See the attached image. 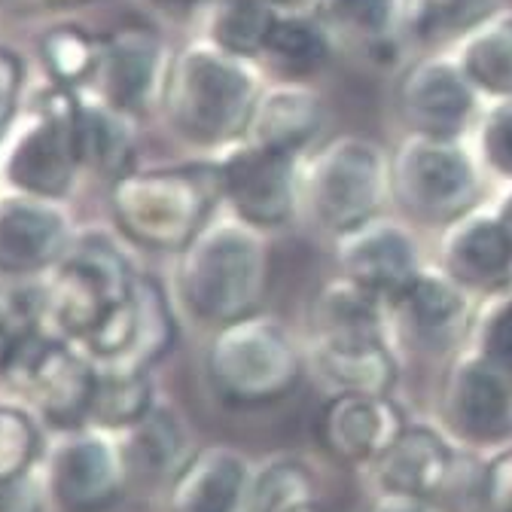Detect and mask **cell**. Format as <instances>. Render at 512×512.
<instances>
[{
  "label": "cell",
  "instance_id": "6da1fadb",
  "mask_svg": "<svg viewBox=\"0 0 512 512\" xmlns=\"http://www.w3.org/2000/svg\"><path fill=\"white\" fill-rule=\"evenodd\" d=\"M263 89L260 61L223 52L202 37L171 52L159 107L180 144L220 156L244 141Z\"/></svg>",
  "mask_w": 512,
  "mask_h": 512
},
{
  "label": "cell",
  "instance_id": "7a4b0ae2",
  "mask_svg": "<svg viewBox=\"0 0 512 512\" xmlns=\"http://www.w3.org/2000/svg\"><path fill=\"white\" fill-rule=\"evenodd\" d=\"M272 287L269 235L223 211L177 253L180 308L211 333L260 314Z\"/></svg>",
  "mask_w": 512,
  "mask_h": 512
},
{
  "label": "cell",
  "instance_id": "3957f363",
  "mask_svg": "<svg viewBox=\"0 0 512 512\" xmlns=\"http://www.w3.org/2000/svg\"><path fill=\"white\" fill-rule=\"evenodd\" d=\"M217 162L132 168L110 183V217L122 238L153 253H180L220 211Z\"/></svg>",
  "mask_w": 512,
  "mask_h": 512
},
{
  "label": "cell",
  "instance_id": "277c9868",
  "mask_svg": "<svg viewBox=\"0 0 512 512\" xmlns=\"http://www.w3.org/2000/svg\"><path fill=\"white\" fill-rule=\"evenodd\" d=\"M305 366V348L266 311L214 330L205 348V381L229 409L284 403L299 388Z\"/></svg>",
  "mask_w": 512,
  "mask_h": 512
},
{
  "label": "cell",
  "instance_id": "5b68a950",
  "mask_svg": "<svg viewBox=\"0 0 512 512\" xmlns=\"http://www.w3.org/2000/svg\"><path fill=\"white\" fill-rule=\"evenodd\" d=\"M138 275L125 250L104 232H80L64 263L37 290L40 324L83 348L104 320L135 296Z\"/></svg>",
  "mask_w": 512,
  "mask_h": 512
},
{
  "label": "cell",
  "instance_id": "8992f818",
  "mask_svg": "<svg viewBox=\"0 0 512 512\" xmlns=\"http://www.w3.org/2000/svg\"><path fill=\"white\" fill-rule=\"evenodd\" d=\"M391 205V153L363 135H339L302 159L299 217L339 238Z\"/></svg>",
  "mask_w": 512,
  "mask_h": 512
},
{
  "label": "cell",
  "instance_id": "52a82bcc",
  "mask_svg": "<svg viewBox=\"0 0 512 512\" xmlns=\"http://www.w3.org/2000/svg\"><path fill=\"white\" fill-rule=\"evenodd\" d=\"M485 171L464 138L406 135L391 153V205L412 226L445 229L482 205Z\"/></svg>",
  "mask_w": 512,
  "mask_h": 512
},
{
  "label": "cell",
  "instance_id": "ba28073f",
  "mask_svg": "<svg viewBox=\"0 0 512 512\" xmlns=\"http://www.w3.org/2000/svg\"><path fill=\"white\" fill-rule=\"evenodd\" d=\"M80 98V92L49 83L31 101L4 156V180L16 192L49 202H64L74 192L83 174L77 144Z\"/></svg>",
  "mask_w": 512,
  "mask_h": 512
},
{
  "label": "cell",
  "instance_id": "9c48e42d",
  "mask_svg": "<svg viewBox=\"0 0 512 512\" xmlns=\"http://www.w3.org/2000/svg\"><path fill=\"white\" fill-rule=\"evenodd\" d=\"M43 476L58 512H110L128 494V467L119 436L80 427L61 433L43 458Z\"/></svg>",
  "mask_w": 512,
  "mask_h": 512
},
{
  "label": "cell",
  "instance_id": "30bf717a",
  "mask_svg": "<svg viewBox=\"0 0 512 512\" xmlns=\"http://www.w3.org/2000/svg\"><path fill=\"white\" fill-rule=\"evenodd\" d=\"M302 159L250 141L223 150L214 156L223 208L266 235L287 229L299 217Z\"/></svg>",
  "mask_w": 512,
  "mask_h": 512
},
{
  "label": "cell",
  "instance_id": "8fae6325",
  "mask_svg": "<svg viewBox=\"0 0 512 512\" xmlns=\"http://www.w3.org/2000/svg\"><path fill=\"white\" fill-rule=\"evenodd\" d=\"M482 101L452 52H424L400 74L394 104L409 135L464 138L482 113Z\"/></svg>",
  "mask_w": 512,
  "mask_h": 512
},
{
  "label": "cell",
  "instance_id": "7c38bea8",
  "mask_svg": "<svg viewBox=\"0 0 512 512\" xmlns=\"http://www.w3.org/2000/svg\"><path fill=\"white\" fill-rule=\"evenodd\" d=\"M442 421L467 448L512 442V381L479 351H461L442 381Z\"/></svg>",
  "mask_w": 512,
  "mask_h": 512
},
{
  "label": "cell",
  "instance_id": "4fadbf2b",
  "mask_svg": "<svg viewBox=\"0 0 512 512\" xmlns=\"http://www.w3.org/2000/svg\"><path fill=\"white\" fill-rule=\"evenodd\" d=\"M336 266L342 275L375 290L391 305L424 269V256L409 220L400 217H372L363 226L333 238Z\"/></svg>",
  "mask_w": 512,
  "mask_h": 512
},
{
  "label": "cell",
  "instance_id": "5bb4252c",
  "mask_svg": "<svg viewBox=\"0 0 512 512\" xmlns=\"http://www.w3.org/2000/svg\"><path fill=\"white\" fill-rule=\"evenodd\" d=\"M71 217L58 202L25 196L0 199V275L13 281H28L49 275L64 263L74 247Z\"/></svg>",
  "mask_w": 512,
  "mask_h": 512
},
{
  "label": "cell",
  "instance_id": "9a60e30c",
  "mask_svg": "<svg viewBox=\"0 0 512 512\" xmlns=\"http://www.w3.org/2000/svg\"><path fill=\"white\" fill-rule=\"evenodd\" d=\"M406 412L394 394H330L314 421L320 448L339 467L369 470L406 427Z\"/></svg>",
  "mask_w": 512,
  "mask_h": 512
},
{
  "label": "cell",
  "instance_id": "2e32d148",
  "mask_svg": "<svg viewBox=\"0 0 512 512\" xmlns=\"http://www.w3.org/2000/svg\"><path fill=\"white\" fill-rule=\"evenodd\" d=\"M171 52L144 28H119L104 34V49L89 98H98L128 116H141L159 104Z\"/></svg>",
  "mask_w": 512,
  "mask_h": 512
},
{
  "label": "cell",
  "instance_id": "e0dca14e",
  "mask_svg": "<svg viewBox=\"0 0 512 512\" xmlns=\"http://www.w3.org/2000/svg\"><path fill=\"white\" fill-rule=\"evenodd\" d=\"M436 266L473 296H491L512 287V238L497 211L476 208L445 226L439 235Z\"/></svg>",
  "mask_w": 512,
  "mask_h": 512
},
{
  "label": "cell",
  "instance_id": "ac0fdd59",
  "mask_svg": "<svg viewBox=\"0 0 512 512\" xmlns=\"http://www.w3.org/2000/svg\"><path fill=\"white\" fill-rule=\"evenodd\" d=\"M256 464L232 445H202L168 479L165 512H244Z\"/></svg>",
  "mask_w": 512,
  "mask_h": 512
},
{
  "label": "cell",
  "instance_id": "d6986e66",
  "mask_svg": "<svg viewBox=\"0 0 512 512\" xmlns=\"http://www.w3.org/2000/svg\"><path fill=\"white\" fill-rule=\"evenodd\" d=\"M305 360L330 394H394L400 384V357L394 339H305Z\"/></svg>",
  "mask_w": 512,
  "mask_h": 512
},
{
  "label": "cell",
  "instance_id": "ffe728a7",
  "mask_svg": "<svg viewBox=\"0 0 512 512\" xmlns=\"http://www.w3.org/2000/svg\"><path fill=\"white\" fill-rule=\"evenodd\" d=\"M473 314V293L439 266H424L394 302L397 327H406L412 339L427 348L467 339Z\"/></svg>",
  "mask_w": 512,
  "mask_h": 512
},
{
  "label": "cell",
  "instance_id": "44dd1931",
  "mask_svg": "<svg viewBox=\"0 0 512 512\" xmlns=\"http://www.w3.org/2000/svg\"><path fill=\"white\" fill-rule=\"evenodd\" d=\"M324 122H327L324 98L299 80H284L263 89L244 141L305 156L311 153Z\"/></svg>",
  "mask_w": 512,
  "mask_h": 512
},
{
  "label": "cell",
  "instance_id": "7402d4cb",
  "mask_svg": "<svg viewBox=\"0 0 512 512\" xmlns=\"http://www.w3.org/2000/svg\"><path fill=\"white\" fill-rule=\"evenodd\" d=\"M397 336L394 305L348 275L330 278L308 305V339Z\"/></svg>",
  "mask_w": 512,
  "mask_h": 512
},
{
  "label": "cell",
  "instance_id": "603a6c76",
  "mask_svg": "<svg viewBox=\"0 0 512 512\" xmlns=\"http://www.w3.org/2000/svg\"><path fill=\"white\" fill-rule=\"evenodd\" d=\"M317 16L336 43L381 64L409 37V0H324Z\"/></svg>",
  "mask_w": 512,
  "mask_h": 512
},
{
  "label": "cell",
  "instance_id": "cb8c5ba5",
  "mask_svg": "<svg viewBox=\"0 0 512 512\" xmlns=\"http://www.w3.org/2000/svg\"><path fill=\"white\" fill-rule=\"evenodd\" d=\"M77 144H80L83 171H92L113 183L116 177L135 168V150H138L135 116L83 95L80 116H77Z\"/></svg>",
  "mask_w": 512,
  "mask_h": 512
},
{
  "label": "cell",
  "instance_id": "d4e9b609",
  "mask_svg": "<svg viewBox=\"0 0 512 512\" xmlns=\"http://www.w3.org/2000/svg\"><path fill=\"white\" fill-rule=\"evenodd\" d=\"M128 467L141 470L147 476H159V479H171L186 461L196 452L192 445V430L183 418V412L174 403H156L150 409V415L135 424L128 433L119 436Z\"/></svg>",
  "mask_w": 512,
  "mask_h": 512
},
{
  "label": "cell",
  "instance_id": "484cf974",
  "mask_svg": "<svg viewBox=\"0 0 512 512\" xmlns=\"http://www.w3.org/2000/svg\"><path fill=\"white\" fill-rule=\"evenodd\" d=\"M452 55L485 101L512 98V10L488 16L452 46Z\"/></svg>",
  "mask_w": 512,
  "mask_h": 512
},
{
  "label": "cell",
  "instance_id": "4316f807",
  "mask_svg": "<svg viewBox=\"0 0 512 512\" xmlns=\"http://www.w3.org/2000/svg\"><path fill=\"white\" fill-rule=\"evenodd\" d=\"M244 512H327L324 482L302 455H275L256 467Z\"/></svg>",
  "mask_w": 512,
  "mask_h": 512
},
{
  "label": "cell",
  "instance_id": "83f0119b",
  "mask_svg": "<svg viewBox=\"0 0 512 512\" xmlns=\"http://www.w3.org/2000/svg\"><path fill=\"white\" fill-rule=\"evenodd\" d=\"M156 403H159L156 384L147 369L98 366V388H95L89 427L122 436L135 424H141Z\"/></svg>",
  "mask_w": 512,
  "mask_h": 512
},
{
  "label": "cell",
  "instance_id": "f1b7e54d",
  "mask_svg": "<svg viewBox=\"0 0 512 512\" xmlns=\"http://www.w3.org/2000/svg\"><path fill=\"white\" fill-rule=\"evenodd\" d=\"M333 46L336 40L317 13H278L263 58L284 71L287 80H302L324 68Z\"/></svg>",
  "mask_w": 512,
  "mask_h": 512
},
{
  "label": "cell",
  "instance_id": "f546056e",
  "mask_svg": "<svg viewBox=\"0 0 512 512\" xmlns=\"http://www.w3.org/2000/svg\"><path fill=\"white\" fill-rule=\"evenodd\" d=\"M281 10L269 0H214L205 10V40L247 61H263Z\"/></svg>",
  "mask_w": 512,
  "mask_h": 512
},
{
  "label": "cell",
  "instance_id": "4dcf8cb0",
  "mask_svg": "<svg viewBox=\"0 0 512 512\" xmlns=\"http://www.w3.org/2000/svg\"><path fill=\"white\" fill-rule=\"evenodd\" d=\"M37 49H40L43 71L49 74V83L83 95L95 80L101 49H104V34H95L77 22H61L40 34Z\"/></svg>",
  "mask_w": 512,
  "mask_h": 512
},
{
  "label": "cell",
  "instance_id": "1f68e13d",
  "mask_svg": "<svg viewBox=\"0 0 512 512\" xmlns=\"http://www.w3.org/2000/svg\"><path fill=\"white\" fill-rule=\"evenodd\" d=\"M503 10V0H409V37L421 46H455Z\"/></svg>",
  "mask_w": 512,
  "mask_h": 512
},
{
  "label": "cell",
  "instance_id": "d6a6232c",
  "mask_svg": "<svg viewBox=\"0 0 512 512\" xmlns=\"http://www.w3.org/2000/svg\"><path fill=\"white\" fill-rule=\"evenodd\" d=\"M135 293H138V336L122 369L153 372V366H159L177 342V320H174L171 299L156 278L138 275Z\"/></svg>",
  "mask_w": 512,
  "mask_h": 512
},
{
  "label": "cell",
  "instance_id": "836d02e7",
  "mask_svg": "<svg viewBox=\"0 0 512 512\" xmlns=\"http://www.w3.org/2000/svg\"><path fill=\"white\" fill-rule=\"evenodd\" d=\"M46 442L40 418L16 403H0V482L43 467Z\"/></svg>",
  "mask_w": 512,
  "mask_h": 512
},
{
  "label": "cell",
  "instance_id": "e575fe53",
  "mask_svg": "<svg viewBox=\"0 0 512 512\" xmlns=\"http://www.w3.org/2000/svg\"><path fill=\"white\" fill-rule=\"evenodd\" d=\"M470 348L479 351L512 381V287L485 296L482 308L473 314Z\"/></svg>",
  "mask_w": 512,
  "mask_h": 512
},
{
  "label": "cell",
  "instance_id": "d590c367",
  "mask_svg": "<svg viewBox=\"0 0 512 512\" xmlns=\"http://www.w3.org/2000/svg\"><path fill=\"white\" fill-rule=\"evenodd\" d=\"M476 159L485 177L512 186V98L485 101L476 119Z\"/></svg>",
  "mask_w": 512,
  "mask_h": 512
},
{
  "label": "cell",
  "instance_id": "8d00e7d4",
  "mask_svg": "<svg viewBox=\"0 0 512 512\" xmlns=\"http://www.w3.org/2000/svg\"><path fill=\"white\" fill-rule=\"evenodd\" d=\"M25 77H28L25 58L13 46L0 43V141L13 132V125L22 113Z\"/></svg>",
  "mask_w": 512,
  "mask_h": 512
},
{
  "label": "cell",
  "instance_id": "74e56055",
  "mask_svg": "<svg viewBox=\"0 0 512 512\" xmlns=\"http://www.w3.org/2000/svg\"><path fill=\"white\" fill-rule=\"evenodd\" d=\"M476 512H512V442L494 448L485 461Z\"/></svg>",
  "mask_w": 512,
  "mask_h": 512
},
{
  "label": "cell",
  "instance_id": "f35d334b",
  "mask_svg": "<svg viewBox=\"0 0 512 512\" xmlns=\"http://www.w3.org/2000/svg\"><path fill=\"white\" fill-rule=\"evenodd\" d=\"M49 506H52V497L46 488L43 467L19 479L0 482V512H49Z\"/></svg>",
  "mask_w": 512,
  "mask_h": 512
},
{
  "label": "cell",
  "instance_id": "ab89813d",
  "mask_svg": "<svg viewBox=\"0 0 512 512\" xmlns=\"http://www.w3.org/2000/svg\"><path fill=\"white\" fill-rule=\"evenodd\" d=\"M366 512H439L433 503L418 500V497H406V494H381L375 491Z\"/></svg>",
  "mask_w": 512,
  "mask_h": 512
},
{
  "label": "cell",
  "instance_id": "60d3db41",
  "mask_svg": "<svg viewBox=\"0 0 512 512\" xmlns=\"http://www.w3.org/2000/svg\"><path fill=\"white\" fill-rule=\"evenodd\" d=\"M153 4L168 13H196V10H208L214 0H153Z\"/></svg>",
  "mask_w": 512,
  "mask_h": 512
},
{
  "label": "cell",
  "instance_id": "b9f144b4",
  "mask_svg": "<svg viewBox=\"0 0 512 512\" xmlns=\"http://www.w3.org/2000/svg\"><path fill=\"white\" fill-rule=\"evenodd\" d=\"M269 4L281 13H317L324 0H269Z\"/></svg>",
  "mask_w": 512,
  "mask_h": 512
},
{
  "label": "cell",
  "instance_id": "7bdbcfd3",
  "mask_svg": "<svg viewBox=\"0 0 512 512\" xmlns=\"http://www.w3.org/2000/svg\"><path fill=\"white\" fill-rule=\"evenodd\" d=\"M494 211H497L500 223L506 226V232H509V238H512V186L500 196V202L494 205Z\"/></svg>",
  "mask_w": 512,
  "mask_h": 512
},
{
  "label": "cell",
  "instance_id": "ee69618b",
  "mask_svg": "<svg viewBox=\"0 0 512 512\" xmlns=\"http://www.w3.org/2000/svg\"><path fill=\"white\" fill-rule=\"evenodd\" d=\"M83 4H95V0H34V7H49V10H61V7H83Z\"/></svg>",
  "mask_w": 512,
  "mask_h": 512
},
{
  "label": "cell",
  "instance_id": "f6af8a7d",
  "mask_svg": "<svg viewBox=\"0 0 512 512\" xmlns=\"http://www.w3.org/2000/svg\"><path fill=\"white\" fill-rule=\"evenodd\" d=\"M0 7H16V10H22V7H34V0H0Z\"/></svg>",
  "mask_w": 512,
  "mask_h": 512
},
{
  "label": "cell",
  "instance_id": "bcb514c9",
  "mask_svg": "<svg viewBox=\"0 0 512 512\" xmlns=\"http://www.w3.org/2000/svg\"><path fill=\"white\" fill-rule=\"evenodd\" d=\"M4 336H7V314L0 308V342H4Z\"/></svg>",
  "mask_w": 512,
  "mask_h": 512
}]
</instances>
